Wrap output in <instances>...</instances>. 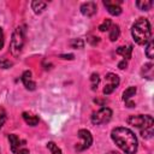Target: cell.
<instances>
[{"label":"cell","mask_w":154,"mask_h":154,"mask_svg":"<svg viewBox=\"0 0 154 154\" xmlns=\"http://www.w3.org/2000/svg\"><path fill=\"white\" fill-rule=\"evenodd\" d=\"M8 141L13 154H29V149L26 148V142L19 138L17 135L14 134L8 135Z\"/></svg>","instance_id":"obj_5"},{"label":"cell","mask_w":154,"mask_h":154,"mask_svg":"<svg viewBox=\"0 0 154 154\" xmlns=\"http://www.w3.org/2000/svg\"><path fill=\"white\" fill-rule=\"evenodd\" d=\"M146 55H147V58H149V59H153V57H154V42H153L152 38H150V40L148 41V43H147Z\"/></svg>","instance_id":"obj_18"},{"label":"cell","mask_w":154,"mask_h":154,"mask_svg":"<svg viewBox=\"0 0 154 154\" xmlns=\"http://www.w3.org/2000/svg\"><path fill=\"white\" fill-rule=\"evenodd\" d=\"M113 142L126 154H135L138 147L136 135L125 126L114 128L111 132Z\"/></svg>","instance_id":"obj_1"},{"label":"cell","mask_w":154,"mask_h":154,"mask_svg":"<svg viewBox=\"0 0 154 154\" xmlns=\"http://www.w3.org/2000/svg\"><path fill=\"white\" fill-rule=\"evenodd\" d=\"M60 58L61 59H69V60H71V59H73V54H61Z\"/></svg>","instance_id":"obj_27"},{"label":"cell","mask_w":154,"mask_h":154,"mask_svg":"<svg viewBox=\"0 0 154 154\" xmlns=\"http://www.w3.org/2000/svg\"><path fill=\"white\" fill-rule=\"evenodd\" d=\"M131 35L132 38L137 45H146L150 40L152 36V30H150V24L149 20L146 18H138L131 28Z\"/></svg>","instance_id":"obj_2"},{"label":"cell","mask_w":154,"mask_h":154,"mask_svg":"<svg viewBox=\"0 0 154 154\" xmlns=\"http://www.w3.org/2000/svg\"><path fill=\"white\" fill-rule=\"evenodd\" d=\"M103 5L106 6L107 11L112 14V16H119L122 13V7L119 6V2H114V1H103Z\"/></svg>","instance_id":"obj_12"},{"label":"cell","mask_w":154,"mask_h":154,"mask_svg":"<svg viewBox=\"0 0 154 154\" xmlns=\"http://www.w3.org/2000/svg\"><path fill=\"white\" fill-rule=\"evenodd\" d=\"M90 82H91V89L95 90V89L97 88L99 83H100V77H99V75L95 73V72L91 73V76H90Z\"/></svg>","instance_id":"obj_19"},{"label":"cell","mask_w":154,"mask_h":154,"mask_svg":"<svg viewBox=\"0 0 154 154\" xmlns=\"http://www.w3.org/2000/svg\"><path fill=\"white\" fill-rule=\"evenodd\" d=\"M25 43V25L17 26L12 34L10 42V52L13 57H19Z\"/></svg>","instance_id":"obj_4"},{"label":"cell","mask_w":154,"mask_h":154,"mask_svg":"<svg viewBox=\"0 0 154 154\" xmlns=\"http://www.w3.org/2000/svg\"><path fill=\"white\" fill-rule=\"evenodd\" d=\"M22 117H23L24 122H25L28 125H30V126H35V125L38 124V117L35 116V114H31V113H29V112H23Z\"/></svg>","instance_id":"obj_14"},{"label":"cell","mask_w":154,"mask_h":154,"mask_svg":"<svg viewBox=\"0 0 154 154\" xmlns=\"http://www.w3.org/2000/svg\"><path fill=\"white\" fill-rule=\"evenodd\" d=\"M107 81H108V83L105 85V88H103V94L105 95H109L111 93H113V90L119 85V77L116 75V73H107L106 75V77H105Z\"/></svg>","instance_id":"obj_8"},{"label":"cell","mask_w":154,"mask_h":154,"mask_svg":"<svg viewBox=\"0 0 154 154\" xmlns=\"http://www.w3.org/2000/svg\"><path fill=\"white\" fill-rule=\"evenodd\" d=\"M126 66H128V61H126L125 59H123L122 61H119V63H118V67H119L120 70H124V69H126Z\"/></svg>","instance_id":"obj_25"},{"label":"cell","mask_w":154,"mask_h":154,"mask_svg":"<svg viewBox=\"0 0 154 154\" xmlns=\"http://www.w3.org/2000/svg\"><path fill=\"white\" fill-rule=\"evenodd\" d=\"M131 53H132V46H120L117 48V54H120L125 60L131 58Z\"/></svg>","instance_id":"obj_13"},{"label":"cell","mask_w":154,"mask_h":154,"mask_svg":"<svg viewBox=\"0 0 154 154\" xmlns=\"http://www.w3.org/2000/svg\"><path fill=\"white\" fill-rule=\"evenodd\" d=\"M136 94V87H129L128 89L124 90L123 93V101L125 102L126 107H135V103L131 101V97Z\"/></svg>","instance_id":"obj_10"},{"label":"cell","mask_w":154,"mask_h":154,"mask_svg":"<svg viewBox=\"0 0 154 154\" xmlns=\"http://www.w3.org/2000/svg\"><path fill=\"white\" fill-rule=\"evenodd\" d=\"M119 35H120V29L118 25H112L111 29H109V40L112 42L117 41L119 38Z\"/></svg>","instance_id":"obj_17"},{"label":"cell","mask_w":154,"mask_h":154,"mask_svg":"<svg viewBox=\"0 0 154 154\" xmlns=\"http://www.w3.org/2000/svg\"><path fill=\"white\" fill-rule=\"evenodd\" d=\"M136 6L142 11H148V10L152 8L153 1H150V0H140V1H136Z\"/></svg>","instance_id":"obj_16"},{"label":"cell","mask_w":154,"mask_h":154,"mask_svg":"<svg viewBox=\"0 0 154 154\" xmlns=\"http://www.w3.org/2000/svg\"><path fill=\"white\" fill-rule=\"evenodd\" d=\"M46 7H47V2H45V1H41V0H34V1L31 2V8H32V11H34L36 14L43 12V10H45Z\"/></svg>","instance_id":"obj_15"},{"label":"cell","mask_w":154,"mask_h":154,"mask_svg":"<svg viewBox=\"0 0 154 154\" xmlns=\"http://www.w3.org/2000/svg\"><path fill=\"white\" fill-rule=\"evenodd\" d=\"M112 118V111L108 107H102L99 111L94 112L91 116V123L95 125H101V124H106L111 120Z\"/></svg>","instance_id":"obj_6"},{"label":"cell","mask_w":154,"mask_h":154,"mask_svg":"<svg viewBox=\"0 0 154 154\" xmlns=\"http://www.w3.org/2000/svg\"><path fill=\"white\" fill-rule=\"evenodd\" d=\"M128 124L140 129V132H141L142 137H144V138H152L153 137L154 120H153L152 116H148V114H146V116H143V114L130 116L128 118Z\"/></svg>","instance_id":"obj_3"},{"label":"cell","mask_w":154,"mask_h":154,"mask_svg":"<svg viewBox=\"0 0 154 154\" xmlns=\"http://www.w3.org/2000/svg\"><path fill=\"white\" fill-rule=\"evenodd\" d=\"M81 13L85 17H91L96 13L97 11V7H96V4L93 2V1H88V2H84L81 5Z\"/></svg>","instance_id":"obj_9"},{"label":"cell","mask_w":154,"mask_h":154,"mask_svg":"<svg viewBox=\"0 0 154 154\" xmlns=\"http://www.w3.org/2000/svg\"><path fill=\"white\" fill-rule=\"evenodd\" d=\"M112 26V20L111 19H105L100 25H99V30L100 31H107L109 30Z\"/></svg>","instance_id":"obj_20"},{"label":"cell","mask_w":154,"mask_h":154,"mask_svg":"<svg viewBox=\"0 0 154 154\" xmlns=\"http://www.w3.org/2000/svg\"><path fill=\"white\" fill-rule=\"evenodd\" d=\"M107 154H119L118 152H109V153H107Z\"/></svg>","instance_id":"obj_28"},{"label":"cell","mask_w":154,"mask_h":154,"mask_svg":"<svg viewBox=\"0 0 154 154\" xmlns=\"http://www.w3.org/2000/svg\"><path fill=\"white\" fill-rule=\"evenodd\" d=\"M47 148L51 150L52 154H61V149L54 142H48L47 143Z\"/></svg>","instance_id":"obj_21"},{"label":"cell","mask_w":154,"mask_h":154,"mask_svg":"<svg viewBox=\"0 0 154 154\" xmlns=\"http://www.w3.org/2000/svg\"><path fill=\"white\" fill-rule=\"evenodd\" d=\"M5 120H6V112H5V109L0 106V129L2 128Z\"/></svg>","instance_id":"obj_24"},{"label":"cell","mask_w":154,"mask_h":154,"mask_svg":"<svg viewBox=\"0 0 154 154\" xmlns=\"http://www.w3.org/2000/svg\"><path fill=\"white\" fill-rule=\"evenodd\" d=\"M70 45H71L73 48H83L84 42H83L82 38H73V40L70 42Z\"/></svg>","instance_id":"obj_22"},{"label":"cell","mask_w":154,"mask_h":154,"mask_svg":"<svg viewBox=\"0 0 154 154\" xmlns=\"http://www.w3.org/2000/svg\"><path fill=\"white\" fill-rule=\"evenodd\" d=\"M78 137L81 138L82 142L76 146V150L77 152L85 150V149H88L91 146V143H93V136H91L90 131H88L87 129H81L78 131Z\"/></svg>","instance_id":"obj_7"},{"label":"cell","mask_w":154,"mask_h":154,"mask_svg":"<svg viewBox=\"0 0 154 154\" xmlns=\"http://www.w3.org/2000/svg\"><path fill=\"white\" fill-rule=\"evenodd\" d=\"M22 82L24 84V87L28 89V90H35L36 88V83L32 81V77H31V72L30 71H24L23 75H22Z\"/></svg>","instance_id":"obj_11"},{"label":"cell","mask_w":154,"mask_h":154,"mask_svg":"<svg viewBox=\"0 0 154 154\" xmlns=\"http://www.w3.org/2000/svg\"><path fill=\"white\" fill-rule=\"evenodd\" d=\"M2 46H4V31L0 28V49L2 48Z\"/></svg>","instance_id":"obj_26"},{"label":"cell","mask_w":154,"mask_h":154,"mask_svg":"<svg viewBox=\"0 0 154 154\" xmlns=\"http://www.w3.org/2000/svg\"><path fill=\"white\" fill-rule=\"evenodd\" d=\"M12 66V63L7 60L6 58H0V67L2 69H10Z\"/></svg>","instance_id":"obj_23"}]
</instances>
